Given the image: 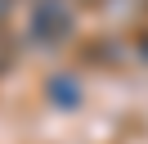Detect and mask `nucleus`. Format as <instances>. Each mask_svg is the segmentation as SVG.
<instances>
[{
	"label": "nucleus",
	"mask_w": 148,
	"mask_h": 144,
	"mask_svg": "<svg viewBox=\"0 0 148 144\" xmlns=\"http://www.w3.org/2000/svg\"><path fill=\"white\" fill-rule=\"evenodd\" d=\"M32 32H36L45 45H58L67 32H72V9H67L63 0H45V5H36V14H32Z\"/></svg>",
	"instance_id": "obj_1"
},
{
	"label": "nucleus",
	"mask_w": 148,
	"mask_h": 144,
	"mask_svg": "<svg viewBox=\"0 0 148 144\" xmlns=\"http://www.w3.org/2000/svg\"><path fill=\"white\" fill-rule=\"evenodd\" d=\"M49 99H58V104H76V99H81V86H76V81H49Z\"/></svg>",
	"instance_id": "obj_2"
},
{
	"label": "nucleus",
	"mask_w": 148,
	"mask_h": 144,
	"mask_svg": "<svg viewBox=\"0 0 148 144\" xmlns=\"http://www.w3.org/2000/svg\"><path fill=\"white\" fill-rule=\"evenodd\" d=\"M5 9H9V0H0V18H5Z\"/></svg>",
	"instance_id": "obj_3"
}]
</instances>
